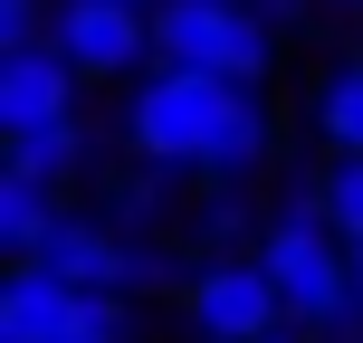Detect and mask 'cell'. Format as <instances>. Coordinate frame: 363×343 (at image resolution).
<instances>
[{"label":"cell","instance_id":"obj_1","mask_svg":"<svg viewBox=\"0 0 363 343\" xmlns=\"http://www.w3.org/2000/svg\"><path fill=\"white\" fill-rule=\"evenodd\" d=\"M258 267H268V286H277V306H287V325H306V334H354L363 325V296H354V248L325 229V210H315V181L287 200V210L268 219V238H258Z\"/></svg>","mask_w":363,"mask_h":343},{"label":"cell","instance_id":"obj_2","mask_svg":"<svg viewBox=\"0 0 363 343\" xmlns=\"http://www.w3.org/2000/svg\"><path fill=\"white\" fill-rule=\"evenodd\" d=\"M239 95H249V86L201 76V67H153V76H134V95H125V153H134L144 172H201L211 144L230 134Z\"/></svg>","mask_w":363,"mask_h":343},{"label":"cell","instance_id":"obj_3","mask_svg":"<svg viewBox=\"0 0 363 343\" xmlns=\"http://www.w3.org/2000/svg\"><path fill=\"white\" fill-rule=\"evenodd\" d=\"M153 67H201L230 86H268L277 76V19L249 0H163L153 10Z\"/></svg>","mask_w":363,"mask_h":343},{"label":"cell","instance_id":"obj_4","mask_svg":"<svg viewBox=\"0 0 363 343\" xmlns=\"http://www.w3.org/2000/svg\"><path fill=\"white\" fill-rule=\"evenodd\" d=\"M182 325H191V343H268L287 334V306L258 257H201L182 277Z\"/></svg>","mask_w":363,"mask_h":343},{"label":"cell","instance_id":"obj_5","mask_svg":"<svg viewBox=\"0 0 363 343\" xmlns=\"http://www.w3.org/2000/svg\"><path fill=\"white\" fill-rule=\"evenodd\" d=\"M48 48L67 57L86 86L153 76V10H134V0H57L48 10Z\"/></svg>","mask_w":363,"mask_h":343},{"label":"cell","instance_id":"obj_6","mask_svg":"<svg viewBox=\"0 0 363 343\" xmlns=\"http://www.w3.org/2000/svg\"><path fill=\"white\" fill-rule=\"evenodd\" d=\"M77 86H86V76H77L48 38H38V48H0V144L77 124Z\"/></svg>","mask_w":363,"mask_h":343},{"label":"cell","instance_id":"obj_7","mask_svg":"<svg viewBox=\"0 0 363 343\" xmlns=\"http://www.w3.org/2000/svg\"><path fill=\"white\" fill-rule=\"evenodd\" d=\"M19 267H48V277H67V286H86V296H134V238L106 229V219H86V210H67L48 229V248L19 257Z\"/></svg>","mask_w":363,"mask_h":343},{"label":"cell","instance_id":"obj_8","mask_svg":"<svg viewBox=\"0 0 363 343\" xmlns=\"http://www.w3.org/2000/svg\"><path fill=\"white\" fill-rule=\"evenodd\" d=\"M77 325H86V286H67L48 267L0 277V343H77Z\"/></svg>","mask_w":363,"mask_h":343},{"label":"cell","instance_id":"obj_9","mask_svg":"<svg viewBox=\"0 0 363 343\" xmlns=\"http://www.w3.org/2000/svg\"><path fill=\"white\" fill-rule=\"evenodd\" d=\"M268 153H277V115H268V95H239V115H230V134L211 144V163H201V181L211 191H249L258 172H268Z\"/></svg>","mask_w":363,"mask_h":343},{"label":"cell","instance_id":"obj_10","mask_svg":"<svg viewBox=\"0 0 363 343\" xmlns=\"http://www.w3.org/2000/svg\"><path fill=\"white\" fill-rule=\"evenodd\" d=\"M57 219H67V210H57V181H38V172H10V163H0V257H10V267L48 248Z\"/></svg>","mask_w":363,"mask_h":343},{"label":"cell","instance_id":"obj_11","mask_svg":"<svg viewBox=\"0 0 363 343\" xmlns=\"http://www.w3.org/2000/svg\"><path fill=\"white\" fill-rule=\"evenodd\" d=\"M315 144H325V163L363 153V57H335L315 76Z\"/></svg>","mask_w":363,"mask_h":343},{"label":"cell","instance_id":"obj_12","mask_svg":"<svg viewBox=\"0 0 363 343\" xmlns=\"http://www.w3.org/2000/svg\"><path fill=\"white\" fill-rule=\"evenodd\" d=\"M96 163V124H48V134H19L10 144V172H38V181H67Z\"/></svg>","mask_w":363,"mask_h":343},{"label":"cell","instance_id":"obj_13","mask_svg":"<svg viewBox=\"0 0 363 343\" xmlns=\"http://www.w3.org/2000/svg\"><path fill=\"white\" fill-rule=\"evenodd\" d=\"M315 210H325V229L345 238V248H363V153L315 172Z\"/></svg>","mask_w":363,"mask_h":343},{"label":"cell","instance_id":"obj_14","mask_svg":"<svg viewBox=\"0 0 363 343\" xmlns=\"http://www.w3.org/2000/svg\"><path fill=\"white\" fill-rule=\"evenodd\" d=\"M57 0H0V48H38Z\"/></svg>","mask_w":363,"mask_h":343},{"label":"cell","instance_id":"obj_15","mask_svg":"<svg viewBox=\"0 0 363 343\" xmlns=\"http://www.w3.org/2000/svg\"><path fill=\"white\" fill-rule=\"evenodd\" d=\"M134 334V306L125 296H86V325H77V343H125Z\"/></svg>","mask_w":363,"mask_h":343},{"label":"cell","instance_id":"obj_16","mask_svg":"<svg viewBox=\"0 0 363 343\" xmlns=\"http://www.w3.org/2000/svg\"><path fill=\"white\" fill-rule=\"evenodd\" d=\"M268 343H315V334H306V325H287V334H268Z\"/></svg>","mask_w":363,"mask_h":343},{"label":"cell","instance_id":"obj_17","mask_svg":"<svg viewBox=\"0 0 363 343\" xmlns=\"http://www.w3.org/2000/svg\"><path fill=\"white\" fill-rule=\"evenodd\" d=\"M249 10H268V19H277V10H296V0H249Z\"/></svg>","mask_w":363,"mask_h":343},{"label":"cell","instance_id":"obj_18","mask_svg":"<svg viewBox=\"0 0 363 343\" xmlns=\"http://www.w3.org/2000/svg\"><path fill=\"white\" fill-rule=\"evenodd\" d=\"M354 296H363V248H354Z\"/></svg>","mask_w":363,"mask_h":343},{"label":"cell","instance_id":"obj_19","mask_svg":"<svg viewBox=\"0 0 363 343\" xmlns=\"http://www.w3.org/2000/svg\"><path fill=\"white\" fill-rule=\"evenodd\" d=\"M335 343H363V325H354V334H335Z\"/></svg>","mask_w":363,"mask_h":343},{"label":"cell","instance_id":"obj_20","mask_svg":"<svg viewBox=\"0 0 363 343\" xmlns=\"http://www.w3.org/2000/svg\"><path fill=\"white\" fill-rule=\"evenodd\" d=\"M134 10H163V0H134Z\"/></svg>","mask_w":363,"mask_h":343},{"label":"cell","instance_id":"obj_21","mask_svg":"<svg viewBox=\"0 0 363 343\" xmlns=\"http://www.w3.org/2000/svg\"><path fill=\"white\" fill-rule=\"evenodd\" d=\"M335 10H363V0H335Z\"/></svg>","mask_w":363,"mask_h":343}]
</instances>
